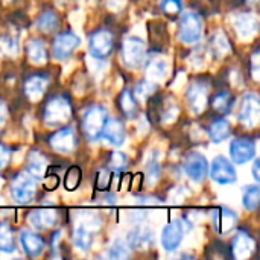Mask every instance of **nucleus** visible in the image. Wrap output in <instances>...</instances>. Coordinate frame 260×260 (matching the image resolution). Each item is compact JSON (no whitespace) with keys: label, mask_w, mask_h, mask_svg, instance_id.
<instances>
[{"label":"nucleus","mask_w":260,"mask_h":260,"mask_svg":"<svg viewBox=\"0 0 260 260\" xmlns=\"http://www.w3.org/2000/svg\"><path fill=\"white\" fill-rule=\"evenodd\" d=\"M184 171L190 180H193L195 183H201L206 178L207 171H209L206 157L203 154H197V152L187 155L184 160Z\"/></svg>","instance_id":"nucleus-11"},{"label":"nucleus","mask_w":260,"mask_h":260,"mask_svg":"<svg viewBox=\"0 0 260 260\" xmlns=\"http://www.w3.org/2000/svg\"><path fill=\"white\" fill-rule=\"evenodd\" d=\"M233 256L235 259L244 260L251 256L254 251V241L247 233H238L233 239Z\"/></svg>","instance_id":"nucleus-20"},{"label":"nucleus","mask_w":260,"mask_h":260,"mask_svg":"<svg viewBox=\"0 0 260 260\" xmlns=\"http://www.w3.org/2000/svg\"><path fill=\"white\" fill-rule=\"evenodd\" d=\"M210 47H212V50H213L216 55H219V56L225 55V53L230 50V44H229L225 35H222V34L213 35V38L210 40Z\"/></svg>","instance_id":"nucleus-34"},{"label":"nucleus","mask_w":260,"mask_h":260,"mask_svg":"<svg viewBox=\"0 0 260 260\" xmlns=\"http://www.w3.org/2000/svg\"><path fill=\"white\" fill-rule=\"evenodd\" d=\"M152 241H154V236L149 229L137 227L128 236V247L133 250H146L149 245H152Z\"/></svg>","instance_id":"nucleus-18"},{"label":"nucleus","mask_w":260,"mask_h":260,"mask_svg":"<svg viewBox=\"0 0 260 260\" xmlns=\"http://www.w3.org/2000/svg\"><path fill=\"white\" fill-rule=\"evenodd\" d=\"M20 242H21V247L24 250V253L30 257H37L43 253L44 250V242L40 236L34 235V233H29V232H23L21 236H20Z\"/></svg>","instance_id":"nucleus-21"},{"label":"nucleus","mask_w":260,"mask_h":260,"mask_svg":"<svg viewBox=\"0 0 260 260\" xmlns=\"http://www.w3.org/2000/svg\"><path fill=\"white\" fill-rule=\"evenodd\" d=\"M235 27L242 38H251L257 32L259 23L253 14H239L235 18Z\"/></svg>","instance_id":"nucleus-19"},{"label":"nucleus","mask_w":260,"mask_h":260,"mask_svg":"<svg viewBox=\"0 0 260 260\" xmlns=\"http://www.w3.org/2000/svg\"><path fill=\"white\" fill-rule=\"evenodd\" d=\"M251 62H253V67H251L253 76H254V79L257 81V79H259V50H256V52L253 53Z\"/></svg>","instance_id":"nucleus-44"},{"label":"nucleus","mask_w":260,"mask_h":260,"mask_svg":"<svg viewBox=\"0 0 260 260\" xmlns=\"http://www.w3.org/2000/svg\"><path fill=\"white\" fill-rule=\"evenodd\" d=\"M27 171L32 177H37V178H41L46 175V171H47V160L43 154L37 152V151H32L27 157Z\"/></svg>","instance_id":"nucleus-23"},{"label":"nucleus","mask_w":260,"mask_h":260,"mask_svg":"<svg viewBox=\"0 0 260 260\" xmlns=\"http://www.w3.org/2000/svg\"><path fill=\"white\" fill-rule=\"evenodd\" d=\"M110 183H111V175H110V172H108L107 169H101V171L98 172V175H96V187H98L99 190H104V189H107V187L110 186Z\"/></svg>","instance_id":"nucleus-40"},{"label":"nucleus","mask_w":260,"mask_h":260,"mask_svg":"<svg viewBox=\"0 0 260 260\" xmlns=\"http://www.w3.org/2000/svg\"><path fill=\"white\" fill-rule=\"evenodd\" d=\"M256 154V143L251 139H236L230 145V155L233 163L244 165Z\"/></svg>","instance_id":"nucleus-10"},{"label":"nucleus","mask_w":260,"mask_h":260,"mask_svg":"<svg viewBox=\"0 0 260 260\" xmlns=\"http://www.w3.org/2000/svg\"><path fill=\"white\" fill-rule=\"evenodd\" d=\"M181 9H183L181 0H161V11L168 15L180 14Z\"/></svg>","instance_id":"nucleus-38"},{"label":"nucleus","mask_w":260,"mask_h":260,"mask_svg":"<svg viewBox=\"0 0 260 260\" xmlns=\"http://www.w3.org/2000/svg\"><path fill=\"white\" fill-rule=\"evenodd\" d=\"M186 229L183 225V221H175L168 224L163 232H161V245L165 250L168 251H175L181 241H183V235H184Z\"/></svg>","instance_id":"nucleus-12"},{"label":"nucleus","mask_w":260,"mask_h":260,"mask_svg":"<svg viewBox=\"0 0 260 260\" xmlns=\"http://www.w3.org/2000/svg\"><path fill=\"white\" fill-rule=\"evenodd\" d=\"M128 165V157L122 152H113L111 157H110V166L114 169V171H122L125 169Z\"/></svg>","instance_id":"nucleus-39"},{"label":"nucleus","mask_w":260,"mask_h":260,"mask_svg":"<svg viewBox=\"0 0 260 260\" xmlns=\"http://www.w3.org/2000/svg\"><path fill=\"white\" fill-rule=\"evenodd\" d=\"M101 136L111 143L113 146H122L125 142V128L123 123L119 119H110L105 120V125L102 128Z\"/></svg>","instance_id":"nucleus-16"},{"label":"nucleus","mask_w":260,"mask_h":260,"mask_svg":"<svg viewBox=\"0 0 260 260\" xmlns=\"http://www.w3.org/2000/svg\"><path fill=\"white\" fill-rule=\"evenodd\" d=\"M9 158H11V151L5 145H0V169H3L8 165Z\"/></svg>","instance_id":"nucleus-43"},{"label":"nucleus","mask_w":260,"mask_h":260,"mask_svg":"<svg viewBox=\"0 0 260 260\" xmlns=\"http://www.w3.org/2000/svg\"><path fill=\"white\" fill-rule=\"evenodd\" d=\"M0 50H2L5 55L14 56L15 53H18V40H15V38L11 37V35L2 37V38H0Z\"/></svg>","instance_id":"nucleus-35"},{"label":"nucleus","mask_w":260,"mask_h":260,"mask_svg":"<svg viewBox=\"0 0 260 260\" xmlns=\"http://www.w3.org/2000/svg\"><path fill=\"white\" fill-rule=\"evenodd\" d=\"M37 190L35 178L30 174H18L11 184V193L14 201L17 203H27L34 198Z\"/></svg>","instance_id":"nucleus-3"},{"label":"nucleus","mask_w":260,"mask_h":260,"mask_svg":"<svg viewBox=\"0 0 260 260\" xmlns=\"http://www.w3.org/2000/svg\"><path fill=\"white\" fill-rule=\"evenodd\" d=\"M90 53L94 58H105L113 50V34L108 30H98L90 37L88 41Z\"/></svg>","instance_id":"nucleus-8"},{"label":"nucleus","mask_w":260,"mask_h":260,"mask_svg":"<svg viewBox=\"0 0 260 260\" xmlns=\"http://www.w3.org/2000/svg\"><path fill=\"white\" fill-rule=\"evenodd\" d=\"M81 40L73 32H62L53 41V56L56 59H67L72 52L79 46Z\"/></svg>","instance_id":"nucleus-9"},{"label":"nucleus","mask_w":260,"mask_h":260,"mask_svg":"<svg viewBox=\"0 0 260 260\" xmlns=\"http://www.w3.org/2000/svg\"><path fill=\"white\" fill-rule=\"evenodd\" d=\"M250 2H256V0H250Z\"/></svg>","instance_id":"nucleus-48"},{"label":"nucleus","mask_w":260,"mask_h":260,"mask_svg":"<svg viewBox=\"0 0 260 260\" xmlns=\"http://www.w3.org/2000/svg\"><path fill=\"white\" fill-rule=\"evenodd\" d=\"M212 222L218 233L225 235L232 232L238 224V215L225 207H218L212 212Z\"/></svg>","instance_id":"nucleus-13"},{"label":"nucleus","mask_w":260,"mask_h":260,"mask_svg":"<svg viewBox=\"0 0 260 260\" xmlns=\"http://www.w3.org/2000/svg\"><path fill=\"white\" fill-rule=\"evenodd\" d=\"M72 108L66 98H52L44 108V123L47 126H59L70 119Z\"/></svg>","instance_id":"nucleus-1"},{"label":"nucleus","mask_w":260,"mask_h":260,"mask_svg":"<svg viewBox=\"0 0 260 260\" xmlns=\"http://www.w3.org/2000/svg\"><path fill=\"white\" fill-rule=\"evenodd\" d=\"M122 55H123V61L128 67L136 69V67L142 66V62L145 59V43L137 37L126 38L122 46Z\"/></svg>","instance_id":"nucleus-5"},{"label":"nucleus","mask_w":260,"mask_h":260,"mask_svg":"<svg viewBox=\"0 0 260 260\" xmlns=\"http://www.w3.org/2000/svg\"><path fill=\"white\" fill-rule=\"evenodd\" d=\"M47 87V78L44 76H40V75H35V76H30L26 82H24V91H26V96L32 101H38L44 90Z\"/></svg>","instance_id":"nucleus-22"},{"label":"nucleus","mask_w":260,"mask_h":260,"mask_svg":"<svg viewBox=\"0 0 260 260\" xmlns=\"http://www.w3.org/2000/svg\"><path fill=\"white\" fill-rule=\"evenodd\" d=\"M129 256V251H128V245L122 241H116L113 244V247L110 248L108 251V257L110 259H126Z\"/></svg>","instance_id":"nucleus-37"},{"label":"nucleus","mask_w":260,"mask_h":260,"mask_svg":"<svg viewBox=\"0 0 260 260\" xmlns=\"http://www.w3.org/2000/svg\"><path fill=\"white\" fill-rule=\"evenodd\" d=\"M210 177L218 184H232V183H235L238 180L235 166L225 157H216L213 160Z\"/></svg>","instance_id":"nucleus-7"},{"label":"nucleus","mask_w":260,"mask_h":260,"mask_svg":"<svg viewBox=\"0 0 260 260\" xmlns=\"http://www.w3.org/2000/svg\"><path fill=\"white\" fill-rule=\"evenodd\" d=\"M27 58L34 64H43L47 61L46 47L40 40H30L27 43Z\"/></svg>","instance_id":"nucleus-25"},{"label":"nucleus","mask_w":260,"mask_h":260,"mask_svg":"<svg viewBox=\"0 0 260 260\" xmlns=\"http://www.w3.org/2000/svg\"><path fill=\"white\" fill-rule=\"evenodd\" d=\"M107 120V110L102 107H91L85 111L82 119V128L90 140L101 137L102 128Z\"/></svg>","instance_id":"nucleus-2"},{"label":"nucleus","mask_w":260,"mask_h":260,"mask_svg":"<svg viewBox=\"0 0 260 260\" xmlns=\"http://www.w3.org/2000/svg\"><path fill=\"white\" fill-rule=\"evenodd\" d=\"M6 116H8L6 105H5L3 102H0V129H2V126L5 125V122H6Z\"/></svg>","instance_id":"nucleus-45"},{"label":"nucleus","mask_w":260,"mask_h":260,"mask_svg":"<svg viewBox=\"0 0 260 260\" xmlns=\"http://www.w3.org/2000/svg\"><path fill=\"white\" fill-rule=\"evenodd\" d=\"M166 72H168V66H166V61L161 58H154L148 66V76L149 78L160 79L166 75Z\"/></svg>","instance_id":"nucleus-33"},{"label":"nucleus","mask_w":260,"mask_h":260,"mask_svg":"<svg viewBox=\"0 0 260 260\" xmlns=\"http://www.w3.org/2000/svg\"><path fill=\"white\" fill-rule=\"evenodd\" d=\"M50 146L59 154H69L76 146V137L72 128H62L50 137Z\"/></svg>","instance_id":"nucleus-14"},{"label":"nucleus","mask_w":260,"mask_h":260,"mask_svg":"<svg viewBox=\"0 0 260 260\" xmlns=\"http://www.w3.org/2000/svg\"><path fill=\"white\" fill-rule=\"evenodd\" d=\"M212 105H213L215 110H218V111H221V113H227V111L232 108L233 101H232V96H230L229 93H219V94L215 96Z\"/></svg>","instance_id":"nucleus-36"},{"label":"nucleus","mask_w":260,"mask_h":260,"mask_svg":"<svg viewBox=\"0 0 260 260\" xmlns=\"http://www.w3.org/2000/svg\"><path fill=\"white\" fill-rule=\"evenodd\" d=\"M93 242V232L88 229H84L81 225H76L75 232H73V244L78 250L81 251H87L90 248Z\"/></svg>","instance_id":"nucleus-26"},{"label":"nucleus","mask_w":260,"mask_h":260,"mask_svg":"<svg viewBox=\"0 0 260 260\" xmlns=\"http://www.w3.org/2000/svg\"><path fill=\"white\" fill-rule=\"evenodd\" d=\"M230 123L225 119H218L210 125V140L213 143H221L230 136Z\"/></svg>","instance_id":"nucleus-24"},{"label":"nucleus","mask_w":260,"mask_h":260,"mask_svg":"<svg viewBox=\"0 0 260 260\" xmlns=\"http://www.w3.org/2000/svg\"><path fill=\"white\" fill-rule=\"evenodd\" d=\"M81 169L78 166H72L69 168V171L66 172V177H64V187L66 190L69 192H73L78 189L79 183H81Z\"/></svg>","instance_id":"nucleus-29"},{"label":"nucleus","mask_w":260,"mask_h":260,"mask_svg":"<svg viewBox=\"0 0 260 260\" xmlns=\"http://www.w3.org/2000/svg\"><path fill=\"white\" fill-rule=\"evenodd\" d=\"M203 21L198 14L186 12L180 21V40L184 44H193L201 38Z\"/></svg>","instance_id":"nucleus-4"},{"label":"nucleus","mask_w":260,"mask_h":260,"mask_svg":"<svg viewBox=\"0 0 260 260\" xmlns=\"http://www.w3.org/2000/svg\"><path fill=\"white\" fill-rule=\"evenodd\" d=\"M155 84L151 81H142L136 85L134 88V96L139 102H145L149 96H152L155 93Z\"/></svg>","instance_id":"nucleus-30"},{"label":"nucleus","mask_w":260,"mask_h":260,"mask_svg":"<svg viewBox=\"0 0 260 260\" xmlns=\"http://www.w3.org/2000/svg\"><path fill=\"white\" fill-rule=\"evenodd\" d=\"M120 108L123 110V113L128 117H133L137 113V104H136V99L129 90H125L120 94Z\"/></svg>","instance_id":"nucleus-32"},{"label":"nucleus","mask_w":260,"mask_h":260,"mask_svg":"<svg viewBox=\"0 0 260 260\" xmlns=\"http://www.w3.org/2000/svg\"><path fill=\"white\" fill-rule=\"evenodd\" d=\"M186 99L193 113H201L207 105V87L203 82H195L189 87Z\"/></svg>","instance_id":"nucleus-15"},{"label":"nucleus","mask_w":260,"mask_h":260,"mask_svg":"<svg viewBox=\"0 0 260 260\" xmlns=\"http://www.w3.org/2000/svg\"><path fill=\"white\" fill-rule=\"evenodd\" d=\"M15 250V242L12 232L8 224H0V251L12 253Z\"/></svg>","instance_id":"nucleus-28"},{"label":"nucleus","mask_w":260,"mask_h":260,"mask_svg":"<svg viewBox=\"0 0 260 260\" xmlns=\"http://www.w3.org/2000/svg\"><path fill=\"white\" fill-rule=\"evenodd\" d=\"M260 203V189L257 186H248L244 190V198H242V204L247 210L254 212L259 207Z\"/></svg>","instance_id":"nucleus-27"},{"label":"nucleus","mask_w":260,"mask_h":260,"mask_svg":"<svg viewBox=\"0 0 260 260\" xmlns=\"http://www.w3.org/2000/svg\"><path fill=\"white\" fill-rule=\"evenodd\" d=\"M59 184V178L58 175H44V181H43V186L44 189L47 190H55Z\"/></svg>","instance_id":"nucleus-42"},{"label":"nucleus","mask_w":260,"mask_h":260,"mask_svg":"<svg viewBox=\"0 0 260 260\" xmlns=\"http://www.w3.org/2000/svg\"><path fill=\"white\" fill-rule=\"evenodd\" d=\"M38 27L44 32H52L58 27V17L52 11H46L38 18Z\"/></svg>","instance_id":"nucleus-31"},{"label":"nucleus","mask_w":260,"mask_h":260,"mask_svg":"<svg viewBox=\"0 0 260 260\" xmlns=\"http://www.w3.org/2000/svg\"><path fill=\"white\" fill-rule=\"evenodd\" d=\"M29 222L37 230H47L56 224V212L53 209H40L34 210L29 215Z\"/></svg>","instance_id":"nucleus-17"},{"label":"nucleus","mask_w":260,"mask_h":260,"mask_svg":"<svg viewBox=\"0 0 260 260\" xmlns=\"http://www.w3.org/2000/svg\"><path fill=\"white\" fill-rule=\"evenodd\" d=\"M154 198H149V197H146V198H137V203L139 204H152V203H157V201H152Z\"/></svg>","instance_id":"nucleus-47"},{"label":"nucleus","mask_w":260,"mask_h":260,"mask_svg":"<svg viewBox=\"0 0 260 260\" xmlns=\"http://www.w3.org/2000/svg\"><path fill=\"white\" fill-rule=\"evenodd\" d=\"M253 175H254V180L260 181V174H259V160L254 161V166H253Z\"/></svg>","instance_id":"nucleus-46"},{"label":"nucleus","mask_w":260,"mask_h":260,"mask_svg":"<svg viewBox=\"0 0 260 260\" xmlns=\"http://www.w3.org/2000/svg\"><path fill=\"white\" fill-rule=\"evenodd\" d=\"M148 174H151V175H149V178L152 177L151 183H154V181L158 178V175H160V165H158V161H157L155 158H151V160H149V165H148Z\"/></svg>","instance_id":"nucleus-41"},{"label":"nucleus","mask_w":260,"mask_h":260,"mask_svg":"<svg viewBox=\"0 0 260 260\" xmlns=\"http://www.w3.org/2000/svg\"><path fill=\"white\" fill-rule=\"evenodd\" d=\"M260 105L259 99L256 94H247L244 96L239 108V120L247 128H254L259 123Z\"/></svg>","instance_id":"nucleus-6"}]
</instances>
